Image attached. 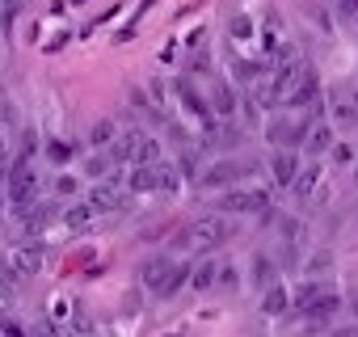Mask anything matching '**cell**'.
Wrapping results in <instances>:
<instances>
[{
	"instance_id": "6da1fadb",
	"label": "cell",
	"mask_w": 358,
	"mask_h": 337,
	"mask_svg": "<svg viewBox=\"0 0 358 337\" xmlns=\"http://www.w3.org/2000/svg\"><path fill=\"white\" fill-rule=\"evenodd\" d=\"M186 278H190V270H186L182 261H169V257H148V261L139 266V282H143L156 299H173L177 291L186 287Z\"/></svg>"
},
{
	"instance_id": "7a4b0ae2",
	"label": "cell",
	"mask_w": 358,
	"mask_h": 337,
	"mask_svg": "<svg viewBox=\"0 0 358 337\" xmlns=\"http://www.w3.org/2000/svg\"><path fill=\"white\" fill-rule=\"evenodd\" d=\"M228 241H232V220L228 215H203V220H194L182 236H177L173 249H220Z\"/></svg>"
},
{
	"instance_id": "3957f363",
	"label": "cell",
	"mask_w": 358,
	"mask_h": 337,
	"mask_svg": "<svg viewBox=\"0 0 358 337\" xmlns=\"http://www.w3.org/2000/svg\"><path fill=\"white\" fill-rule=\"evenodd\" d=\"M34 199H38V178H34L30 160H22V156H17L13 173H9V203H13L17 211H26V207H30Z\"/></svg>"
},
{
	"instance_id": "277c9868",
	"label": "cell",
	"mask_w": 358,
	"mask_h": 337,
	"mask_svg": "<svg viewBox=\"0 0 358 337\" xmlns=\"http://www.w3.org/2000/svg\"><path fill=\"white\" fill-rule=\"evenodd\" d=\"M220 211H236V215H270V194L266 190H228L220 199Z\"/></svg>"
},
{
	"instance_id": "5b68a950",
	"label": "cell",
	"mask_w": 358,
	"mask_h": 337,
	"mask_svg": "<svg viewBox=\"0 0 358 337\" xmlns=\"http://www.w3.org/2000/svg\"><path fill=\"white\" fill-rule=\"evenodd\" d=\"M173 89H177V97H182L186 114H194L207 131H215V110H211V101L194 89V80H190V76H177V85H173Z\"/></svg>"
},
{
	"instance_id": "8992f818",
	"label": "cell",
	"mask_w": 358,
	"mask_h": 337,
	"mask_svg": "<svg viewBox=\"0 0 358 337\" xmlns=\"http://www.w3.org/2000/svg\"><path fill=\"white\" fill-rule=\"evenodd\" d=\"M299 76H303V64H295V59H287V64H278V72H274V80H270V101H287L291 93H295V85H299Z\"/></svg>"
},
{
	"instance_id": "52a82bcc",
	"label": "cell",
	"mask_w": 358,
	"mask_h": 337,
	"mask_svg": "<svg viewBox=\"0 0 358 337\" xmlns=\"http://www.w3.org/2000/svg\"><path fill=\"white\" fill-rule=\"evenodd\" d=\"M89 207H93V211H127V194L118 190V178L97 182L93 194H89Z\"/></svg>"
},
{
	"instance_id": "ba28073f",
	"label": "cell",
	"mask_w": 358,
	"mask_h": 337,
	"mask_svg": "<svg viewBox=\"0 0 358 337\" xmlns=\"http://www.w3.org/2000/svg\"><path fill=\"white\" fill-rule=\"evenodd\" d=\"M299 312L308 316V324H312V329H320L329 316H337V312H341V295H337V291H320V295H316L308 308H299Z\"/></svg>"
},
{
	"instance_id": "9c48e42d",
	"label": "cell",
	"mask_w": 358,
	"mask_h": 337,
	"mask_svg": "<svg viewBox=\"0 0 358 337\" xmlns=\"http://www.w3.org/2000/svg\"><path fill=\"white\" fill-rule=\"evenodd\" d=\"M270 178H274V186H295V178H299V156L291 148H282V152L270 156Z\"/></svg>"
},
{
	"instance_id": "30bf717a",
	"label": "cell",
	"mask_w": 358,
	"mask_h": 337,
	"mask_svg": "<svg viewBox=\"0 0 358 337\" xmlns=\"http://www.w3.org/2000/svg\"><path fill=\"white\" fill-rule=\"evenodd\" d=\"M127 190H131V194H152V190H160V164H135L131 178H127Z\"/></svg>"
},
{
	"instance_id": "8fae6325",
	"label": "cell",
	"mask_w": 358,
	"mask_h": 337,
	"mask_svg": "<svg viewBox=\"0 0 358 337\" xmlns=\"http://www.w3.org/2000/svg\"><path fill=\"white\" fill-rule=\"evenodd\" d=\"M236 178H241V164H236V160H215L211 168H203V178H199V182L215 190V186H232Z\"/></svg>"
},
{
	"instance_id": "7c38bea8",
	"label": "cell",
	"mask_w": 358,
	"mask_h": 337,
	"mask_svg": "<svg viewBox=\"0 0 358 337\" xmlns=\"http://www.w3.org/2000/svg\"><path fill=\"white\" fill-rule=\"evenodd\" d=\"M38 270H43V249H38V245H26V249L13 253V274H17V278H30V274H38Z\"/></svg>"
},
{
	"instance_id": "4fadbf2b",
	"label": "cell",
	"mask_w": 358,
	"mask_h": 337,
	"mask_svg": "<svg viewBox=\"0 0 358 337\" xmlns=\"http://www.w3.org/2000/svg\"><path fill=\"white\" fill-rule=\"evenodd\" d=\"M316 101V72L303 64V76H299V85H295V93L287 97V106H312Z\"/></svg>"
},
{
	"instance_id": "5bb4252c",
	"label": "cell",
	"mask_w": 358,
	"mask_h": 337,
	"mask_svg": "<svg viewBox=\"0 0 358 337\" xmlns=\"http://www.w3.org/2000/svg\"><path fill=\"white\" fill-rule=\"evenodd\" d=\"M287 303H291L287 287H282V282H270V287H266V295H262V312H266V316H282V312H287Z\"/></svg>"
},
{
	"instance_id": "9a60e30c",
	"label": "cell",
	"mask_w": 358,
	"mask_h": 337,
	"mask_svg": "<svg viewBox=\"0 0 358 337\" xmlns=\"http://www.w3.org/2000/svg\"><path fill=\"white\" fill-rule=\"evenodd\" d=\"M211 110H215L220 118H232V114H236V93H232V85L220 80V85L211 89Z\"/></svg>"
},
{
	"instance_id": "2e32d148",
	"label": "cell",
	"mask_w": 358,
	"mask_h": 337,
	"mask_svg": "<svg viewBox=\"0 0 358 337\" xmlns=\"http://www.w3.org/2000/svg\"><path fill=\"white\" fill-rule=\"evenodd\" d=\"M139 139H143L139 131H127V135H118V139L110 143V156H114V164H118V160H135V152H139Z\"/></svg>"
},
{
	"instance_id": "e0dca14e",
	"label": "cell",
	"mask_w": 358,
	"mask_h": 337,
	"mask_svg": "<svg viewBox=\"0 0 358 337\" xmlns=\"http://www.w3.org/2000/svg\"><path fill=\"white\" fill-rule=\"evenodd\" d=\"M303 148H308L312 156H320V152H329V148H333V131H329V127H312V131L303 135Z\"/></svg>"
},
{
	"instance_id": "ac0fdd59",
	"label": "cell",
	"mask_w": 358,
	"mask_h": 337,
	"mask_svg": "<svg viewBox=\"0 0 358 337\" xmlns=\"http://www.w3.org/2000/svg\"><path fill=\"white\" fill-rule=\"evenodd\" d=\"M93 215H97V211H93L89 203H76V207H68V211H64V224H68L72 232H80V228H89V224H93Z\"/></svg>"
},
{
	"instance_id": "d6986e66",
	"label": "cell",
	"mask_w": 358,
	"mask_h": 337,
	"mask_svg": "<svg viewBox=\"0 0 358 337\" xmlns=\"http://www.w3.org/2000/svg\"><path fill=\"white\" fill-rule=\"evenodd\" d=\"M215 278H220V266H215V261H199V266L190 270V287H199V291L215 287Z\"/></svg>"
},
{
	"instance_id": "ffe728a7",
	"label": "cell",
	"mask_w": 358,
	"mask_h": 337,
	"mask_svg": "<svg viewBox=\"0 0 358 337\" xmlns=\"http://www.w3.org/2000/svg\"><path fill=\"white\" fill-rule=\"evenodd\" d=\"M270 139H274V143H303V127H291V122H270Z\"/></svg>"
},
{
	"instance_id": "44dd1931",
	"label": "cell",
	"mask_w": 358,
	"mask_h": 337,
	"mask_svg": "<svg viewBox=\"0 0 358 337\" xmlns=\"http://www.w3.org/2000/svg\"><path fill=\"white\" fill-rule=\"evenodd\" d=\"M253 282H257V287H270V282H278V278H274V261H270L266 253H257V257H253Z\"/></svg>"
},
{
	"instance_id": "7402d4cb",
	"label": "cell",
	"mask_w": 358,
	"mask_h": 337,
	"mask_svg": "<svg viewBox=\"0 0 358 337\" xmlns=\"http://www.w3.org/2000/svg\"><path fill=\"white\" fill-rule=\"evenodd\" d=\"M47 220H51V207H34V203H30V207L22 211V224H26V232H38Z\"/></svg>"
},
{
	"instance_id": "603a6c76",
	"label": "cell",
	"mask_w": 358,
	"mask_h": 337,
	"mask_svg": "<svg viewBox=\"0 0 358 337\" xmlns=\"http://www.w3.org/2000/svg\"><path fill=\"white\" fill-rule=\"evenodd\" d=\"M72 152H76V148H72L68 139H51V143H47V160H51V164H68Z\"/></svg>"
},
{
	"instance_id": "cb8c5ba5",
	"label": "cell",
	"mask_w": 358,
	"mask_h": 337,
	"mask_svg": "<svg viewBox=\"0 0 358 337\" xmlns=\"http://www.w3.org/2000/svg\"><path fill=\"white\" fill-rule=\"evenodd\" d=\"M156 160H160V143L152 135H143L139 139V152H135V164H156Z\"/></svg>"
},
{
	"instance_id": "d4e9b609",
	"label": "cell",
	"mask_w": 358,
	"mask_h": 337,
	"mask_svg": "<svg viewBox=\"0 0 358 337\" xmlns=\"http://www.w3.org/2000/svg\"><path fill=\"white\" fill-rule=\"evenodd\" d=\"M89 143H93V148H101V143H114V122H110V118L93 122V131H89Z\"/></svg>"
},
{
	"instance_id": "484cf974",
	"label": "cell",
	"mask_w": 358,
	"mask_h": 337,
	"mask_svg": "<svg viewBox=\"0 0 358 337\" xmlns=\"http://www.w3.org/2000/svg\"><path fill=\"white\" fill-rule=\"evenodd\" d=\"M333 118H337L341 127H354V122H358V106H354V101H333Z\"/></svg>"
},
{
	"instance_id": "4316f807",
	"label": "cell",
	"mask_w": 358,
	"mask_h": 337,
	"mask_svg": "<svg viewBox=\"0 0 358 337\" xmlns=\"http://www.w3.org/2000/svg\"><path fill=\"white\" fill-rule=\"evenodd\" d=\"M316 178H320V168H316V164H308V168H299V178H295V194H312V186H316Z\"/></svg>"
},
{
	"instance_id": "83f0119b",
	"label": "cell",
	"mask_w": 358,
	"mask_h": 337,
	"mask_svg": "<svg viewBox=\"0 0 358 337\" xmlns=\"http://www.w3.org/2000/svg\"><path fill=\"white\" fill-rule=\"evenodd\" d=\"M110 164H114V156H110V152H106V156H93V160H89V178L106 182V173H110Z\"/></svg>"
},
{
	"instance_id": "f1b7e54d",
	"label": "cell",
	"mask_w": 358,
	"mask_h": 337,
	"mask_svg": "<svg viewBox=\"0 0 358 337\" xmlns=\"http://www.w3.org/2000/svg\"><path fill=\"white\" fill-rule=\"evenodd\" d=\"M320 291H324L320 282H308V287H299V295H295V303H299V308H308V303H312V299H316Z\"/></svg>"
},
{
	"instance_id": "f546056e",
	"label": "cell",
	"mask_w": 358,
	"mask_h": 337,
	"mask_svg": "<svg viewBox=\"0 0 358 337\" xmlns=\"http://www.w3.org/2000/svg\"><path fill=\"white\" fill-rule=\"evenodd\" d=\"M160 190H177V168L173 164H160Z\"/></svg>"
},
{
	"instance_id": "4dcf8cb0",
	"label": "cell",
	"mask_w": 358,
	"mask_h": 337,
	"mask_svg": "<svg viewBox=\"0 0 358 337\" xmlns=\"http://www.w3.org/2000/svg\"><path fill=\"white\" fill-rule=\"evenodd\" d=\"M249 34H253L249 17H232V38H249Z\"/></svg>"
},
{
	"instance_id": "1f68e13d",
	"label": "cell",
	"mask_w": 358,
	"mask_h": 337,
	"mask_svg": "<svg viewBox=\"0 0 358 337\" xmlns=\"http://www.w3.org/2000/svg\"><path fill=\"white\" fill-rule=\"evenodd\" d=\"M236 278H241V274H236L232 266H220V278H215V287H236Z\"/></svg>"
},
{
	"instance_id": "d6a6232c",
	"label": "cell",
	"mask_w": 358,
	"mask_h": 337,
	"mask_svg": "<svg viewBox=\"0 0 358 337\" xmlns=\"http://www.w3.org/2000/svg\"><path fill=\"white\" fill-rule=\"evenodd\" d=\"M333 160H337V164H350V160H354V148H350V143H337V148H333Z\"/></svg>"
},
{
	"instance_id": "836d02e7",
	"label": "cell",
	"mask_w": 358,
	"mask_h": 337,
	"mask_svg": "<svg viewBox=\"0 0 358 337\" xmlns=\"http://www.w3.org/2000/svg\"><path fill=\"white\" fill-rule=\"evenodd\" d=\"M55 190H59V194H76V178H59Z\"/></svg>"
},
{
	"instance_id": "e575fe53",
	"label": "cell",
	"mask_w": 358,
	"mask_h": 337,
	"mask_svg": "<svg viewBox=\"0 0 358 337\" xmlns=\"http://www.w3.org/2000/svg\"><path fill=\"white\" fill-rule=\"evenodd\" d=\"M329 337H358V324H337Z\"/></svg>"
},
{
	"instance_id": "d590c367",
	"label": "cell",
	"mask_w": 358,
	"mask_h": 337,
	"mask_svg": "<svg viewBox=\"0 0 358 337\" xmlns=\"http://www.w3.org/2000/svg\"><path fill=\"white\" fill-rule=\"evenodd\" d=\"M207 64H211V59H207V51H203V55L190 59V72H207Z\"/></svg>"
},
{
	"instance_id": "8d00e7d4",
	"label": "cell",
	"mask_w": 358,
	"mask_h": 337,
	"mask_svg": "<svg viewBox=\"0 0 358 337\" xmlns=\"http://www.w3.org/2000/svg\"><path fill=\"white\" fill-rule=\"evenodd\" d=\"M34 337H55V329L51 324H34Z\"/></svg>"
},
{
	"instance_id": "74e56055",
	"label": "cell",
	"mask_w": 358,
	"mask_h": 337,
	"mask_svg": "<svg viewBox=\"0 0 358 337\" xmlns=\"http://www.w3.org/2000/svg\"><path fill=\"white\" fill-rule=\"evenodd\" d=\"M337 5H341L345 13H354V17H358V0H337Z\"/></svg>"
},
{
	"instance_id": "f35d334b",
	"label": "cell",
	"mask_w": 358,
	"mask_h": 337,
	"mask_svg": "<svg viewBox=\"0 0 358 337\" xmlns=\"http://www.w3.org/2000/svg\"><path fill=\"white\" fill-rule=\"evenodd\" d=\"M5 160H9V148H5V139H0V168H5Z\"/></svg>"
},
{
	"instance_id": "ab89813d",
	"label": "cell",
	"mask_w": 358,
	"mask_h": 337,
	"mask_svg": "<svg viewBox=\"0 0 358 337\" xmlns=\"http://www.w3.org/2000/svg\"><path fill=\"white\" fill-rule=\"evenodd\" d=\"M354 182H358V168H354Z\"/></svg>"
},
{
	"instance_id": "60d3db41",
	"label": "cell",
	"mask_w": 358,
	"mask_h": 337,
	"mask_svg": "<svg viewBox=\"0 0 358 337\" xmlns=\"http://www.w3.org/2000/svg\"><path fill=\"white\" fill-rule=\"evenodd\" d=\"M354 106H358V93H354Z\"/></svg>"
},
{
	"instance_id": "b9f144b4",
	"label": "cell",
	"mask_w": 358,
	"mask_h": 337,
	"mask_svg": "<svg viewBox=\"0 0 358 337\" xmlns=\"http://www.w3.org/2000/svg\"><path fill=\"white\" fill-rule=\"evenodd\" d=\"M354 308H358V303H354Z\"/></svg>"
}]
</instances>
